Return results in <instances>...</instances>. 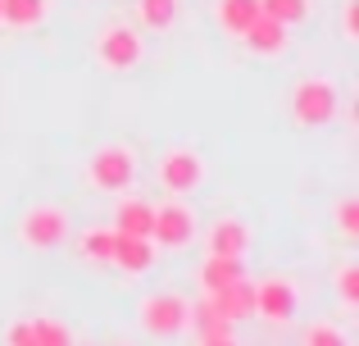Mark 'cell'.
Here are the masks:
<instances>
[{"instance_id": "cell-24", "label": "cell", "mask_w": 359, "mask_h": 346, "mask_svg": "<svg viewBox=\"0 0 359 346\" xmlns=\"http://www.w3.org/2000/svg\"><path fill=\"white\" fill-rule=\"evenodd\" d=\"M305 346H346V338H341L337 328H323V324H318V328H309Z\"/></svg>"}, {"instance_id": "cell-7", "label": "cell", "mask_w": 359, "mask_h": 346, "mask_svg": "<svg viewBox=\"0 0 359 346\" xmlns=\"http://www.w3.org/2000/svg\"><path fill=\"white\" fill-rule=\"evenodd\" d=\"M201 173L205 169H201V160H196L191 151H173V155H164V164H159V182H164L173 196L201 187Z\"/></svg>"}, {"instance_id": "cell-25", "label": "cell", "mask_w": 359, "mask_h": 346, "mask_svg": "<svg viewBox=\"0 0 359 346\" xmlns=\"http://www.w3.org/2000/svg\"><path fill=\"white\" fill-rule=\"evenodd\" d=\"M5 342H9V346H36V338H32V324H14Z\"/></svg>"}, {"instance_id": "cell-5", "label": "cell", "mask_w": 359, "mask_h": 346, "mask_svg": "<svg viewBox=\"0 0 359 346\" xmlns=\"http://www.w3.org/2000/svg\"><path fill=\"white\" fill-rule=\"evenodd\" d=\"M255 314H264V319H273V324H287L291 314H296V287H287L282 278L259 283L255 287Z\"/></svg>"}, {"instance_id": "cell-16", "label": "cell", "mask_w": 359, "mask_h": 346, "mask_svg": "<svg viewBox=\"0 0 359 346\" xmlns=\"http://www.w3.org/2000/svg\"><path fill=\"white\" fill-rule=\"evenodd\" d=\"M41 14H46V0H5V14H0V23L32 27V23H41Z\"/></svg>"}, {"instance_id": "cell-26", "label": "cell", "mask_w": 359, "mask_h": 346, "mask_svg": "<svg viewBox=\"0 0 359 346\" xmlns=\"http://www.w3.org/2000/svg\"><path fill=\"white\" fill-rule=\"evenodd\" d=\"M346 36H359V0L346 5Z\"/></svg>"}, {"instance_id": "cell-2", "label": "cell", "mask_w": 359, "mask_h": 346, "mask_svg": "<svg viewBox=\"0 0 359 346\" xmlns=\"http://www.w3.org/2000/svg\"><path fill=\"white\" fill-rule=\"evenodd\" d=\"M141 324H146L155 338H173V333H182L187 324H191V305H187L182 296H150V301L141 305Z\"/></svg>"}, {"instance_id": "cell-14", "label": "cell", "mask_w": 359, "mask_h": 346, "mask_svg": "<svg viewBox=\"0 0 359 346\" xmlns=\"http://www.w3.org/2000/svg\"><path fill=\"white\" fill-rule=\"evenodd\" d=\"M150 223H155V205L146 201H123L118 205V232H128V237H150Z\"/></svg>"}, {"instance_id": "cell-15", "label": "cell", "mask_w": 359, "mask_h": 346, "mask_svg": "<svg viewBox=\"0 0 359 346\" xmlns=\"http://www.w3.org/2000/svg\"><path fill=\"white\" fill-rule=\"evenodd\" d=\"M255 14H259V0H219V23L228 27L232 36H241Z\"/></svg>"}, {"instance_id": "cell-19", "label": "cell", "mask_w": 359, "mask_h": 346, "mask_svg": "<svg viewBox=\"0 0 359 346\" xmlns=\"http://www.w3.org/2000/svg\"><path fill=\"white\" fill-rule=\"evenodd\" d=\"M259 9L278 23H300L309 14V0H259Z\"/></svg>"}, {"instance_id": "cell-22", "label": "cell", "mask_w": 359, "mask_h": 346, "mask_svg": "<svg viewBox=\"0 0 359 346\" xmlns=\"http://www.w3.org/2000/svg\"><path fill=\"white\" fill-rule=\"evenodd\" d=\"M341 301L346 305H359V269L355 265L341 269Z\"/></svg>"}, {"instance_id": "cell-10", "label": "cell", "mask_w": 359, "mask_h": 346, "mask_svg": "<svg viewBox=\"0 0 359 346\" xmlns=\"http://www.w3.org/2000/svg\"><path fill=\"white\" fill-rule=\"evenodd\" d=\"M210 301H214V310H219L228 324H237V319H250L255 314V287L245 283V278H237V283H228L223 292H214Z\"/></svg>"}, {"instance_id": "cell-4", "label": "cell", "mask_w": 359, "mask_h": 346, "mask_svg": "<svg viewBox=\"0 0 359 346\" xmlns=\"http://www.w3.org/2000/svg\"><path fill=\"white\" fill-rule=\"evenodd\" d=\"M150 237L159 241V246H187V241L196 237V214L187 210V205H164V210H155V223H150Z\"/></svg>"}, {"instance_id": "cell-8", "label": "cell", "mask_w": 359, "mask_h": 346, "mask_svg": "<svg viewBox=\"0 0 359 346\" xmlns=\"http://www.w3.org/2000/svg\"><path fill=\"white\" fill-rule=\"evenodd\" d=\"M100 60L109 64V69H132V64L141 60V36L132 32V27H109L105 36H100Z\"/></svg>"}, {"instance_id": "cell-13", "label": "cell", "mask_w": 359, "mask_h": 346, "mask_svg": "<svg viewBox=\"0 0 359 346\" xmlns=\"http://www.w3.org/2000/svg\"><path fill=\"white\" fill-rule=\"evenodd\" d=\"M245 246H250V232L237 219H223L210 228V255H241Z\"/></svg>"}, {"instance_id": "cell-21", "label": "cell", "mask_w": 359, "mask_h": 346, "mask_svg": "<svg viewBox=\"0 0 359 346\" xmlns=\"http://www.w3.org/2000/svg\"><path fill=\"white\" fill-rule=\"evenodd\" d=\"M32 338H36V346H69V328L55 324V319H36L32 324Z\"/></svg>"}, {"instance_id": "cell-27", "label": "cell", "mask_w": 359, "mask_h": 346, "mask_svg": "<svg viewBox=\"0 0 359 346\" xmlns=\"http://www.w3.org/2000/svg\"><path fill=\"white\" fill-rule=\"evenodd\" d=\"M201 346H237L232 338H201Z\"/></svg>"}, {"instance_id": "cell-20", "label": "cell", "mask_w": 359, "mask_h": 346, "mask_svg": "<svg viewBox=\"0 0 359 346\" xmlns=\"http://www.w3.org/2000/svg\"><path fill=\"white\" fill-rule=\"evenodd\" d=\"M114 241H118V228H114V232L96 228V232H87V241H82V251H87L91 260H114Z\"/></svg>"}, {"instance_id": "cell-23", "label": "cell", "mask_w": 359, "mask_h": 346, "mask_svg": "<svg viewBox=\"0 0 359 346\" xmlns=\"http://www.w3.org/2000/svg\"><path fill=\"white\" fill-rule=\"evenodd\" d=\"M337 219H341V232H346V237H359V201H346L341 210H337Z\"/></svg>"}, {"instance_id": "cell-1", "label": "cell", "mask_w": 359, "mask_h": 346, "mask_svg": "<svg viewBox=\"0 0 359 346\" xmlns=\"http://www.w3.org/2000/svg\"><path fill=\"white\" fill-rule=\"evenodd\" d=\"M291 114H296V124L300 128H318V124H327V119L337 114V91H332V82H323V78H305L296 87V96H291Z\"/></svg>"}, {"instance_id": "cell-9", "label": "cell", "mask_w": 359, "mask_h": 346, "mask_svg": "<svg viewBox=\"0 0 359 346\" xmlns=\"http://www.w3.org/2000/svg\"><path fill=\"white\" fill-rule=\"evenodd\" d=\"M241 36H245V46H250L255 55H278L282 46H287V23H278V18H269V14L259 9Z\"/></svg>"}, {"instance_id": "cell-11", "label": "cell", "mask_w": 359, "mask_h": 346, "mask_svg": "<svg viewBox=\"0 0 359 346\" xmlns=\"http://www.w3.org/2000/svg\"><path fill=\"white\" fill-rule=\"evenodd\" d=\"M114 265H123L128 274H146V269L155 265V246H150V237H128V232H118Z\"/></svg>"}, {"instance_id": "cell-12", "label": "cell", "mask_w": 359, "mask_h": 346, "mask_svg": "<svg viewBox=\"0 0 359 346\" xmlns=\"http://www.w3.org/2000/svg\"><path fill=\"white\" fill-rule=\"evenodd\" d=\"M241 278V255H210L205 260V269H201V287L205 292H223L228 283H237Z\"/></svg>"}, {"instance_id": "cell-17", "label": "cell", "mask_w": 359, "mask_h": 346, "mask_svg": "<svg viewBox=\"0 0 359 346\" xmlns=\"http://www.w3.org/2000/svg\"><path fill=\"white\" fill-rule=\"evenodd\" d=\"M137 14H141V23H146V27L164 32V27H173V18H177V0H141Z\"/></svg>"}, {"instance_id": "cell-3", "label": "cell", "mask_w": 359, "mask_h": 346, "mask_svg": "<svg viewBox=\"0 0 359 346\" xmlns=\"http://www.w3.org/2000/svg\"><path fill=\"white\" fill-rule=\"evenodd\" d=\"M132 173H137V160H132L123 146H105V151H96V160H91V182L105 187V192H123V187L132 182Z\"/></svg>"}, {"instance_id": "cell-28", "label": "cell", "mask_w": 359, "mask_h": 346, "mask_svg": "<svg viewBox=\"0 0 359 346\" xmlns=\"http://www.w3.org/2000/svg\"><path fill=\"white\" fill-rule=\"evenodd\" d=\"M0 14H5V0H0Z\"/></svg>"}, {"instance_id": "cell-6", "label": "cell", "mask_w": 359, "mask_h": 346, "mask_svg": "<svg viewBox=\"0 0 359 346\" xmlns=\"http://www.w3.org/2000/svg\"><path fill=\"white\" fill-rule=\"evenodd\" d=\"M64 232H69V223H64V214L50 210V205H36V210L23 219V241H27V246H36V251L55 246Z\"/></svg>"}, {"instance_id": "cell-18", "label": "cell", "mask_w": 359, "mask_h": 346, "mask_svg": "<svg viewBox=\"0 0 359 346\" xmlns=\"http://www.w3.org/2000/svg\"><path fill=\"white\" fill-rule=\"evenodd\" d=\"M196 328H201V338H232V324L214 310V301L196 305Z\"/></svg>"}]
</instances>
